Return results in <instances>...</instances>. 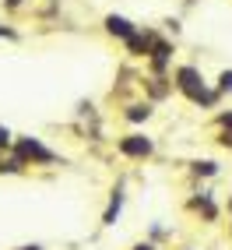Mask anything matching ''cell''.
Wrapping results in <instances>:
<instances>
[{"label": "cell", "instance_id": "1", "mask_svg": "<svg viewBox=\"0 0 232 250\" xmlns=\"http://www.w3.org/2000/svg\"><path fill=\"white\" fill-rule=\"evenodd\" d=\"M176 85H179V92H183L187 99H193V103L214 106V92H208V88H204V81L197 78V71H193V67H179V71H176Z\"/></svg>", "mask_w": 232, "mask_h": 250}, {"label": "cell", "instance_id": "2", "mask_svg": "<svg viewBox=\"0 0 232 250\" xmlns=\"http://www.w3.org/2000/svg\"><path fill=\"white\" fill-rule=\"evenodd\" d=\"M18 159H21V162H28V159H32V162H53L57 155L49 152V148H42L36 138H21V141H18Z\"/></svg>", "mask_w": 232, "mask_h": 250}, {"label": "cell", "instance_id": "6", "mask_svg": "<svg viewBox=\"0 0 232 250\" xmlns=\"http://www.w3.org/2000/svg\"><path fill=\"white\" fill-rule=\"evenodd\" d=\"M148 116H152V106H127V120L141 124V120H148Z\"/></svg>", "mask_w": 232, "mask_h": 250}, {"label": "cell", "instance_id": "10", "mask_svg": "<svg viewBox=\"0 0 232 250\" xmlns=\"http://www.w3.org/2000/svg\"><path fill=\"white\" fill-rule=\"evenodd\" d=\"M0 36H7V39H14V32H11V28H4V25H0Z\"/></svg>", "mask_w": 232, "mask_h": 250}, {"label": "cell", "instance_id": "4", "mask_svg": "<svg viewBox=\"0 0 232 250\" xmlns=\"http://www.w3.org/2000/svg\"><path fill=\"white\" fill-rule=\"evenodd\" d=\"M106 28L113 32V36H120V39H127V42H130V39L137 36V28L130 25L127 18H120V14H109V18H106Z\"/></svg>", "mask_w": 232, "mask_h": 250}, {"label": "cell", "instance_id": "12", "mask_svg": "<svg viewBox=\"0 0 232 250\" xmlns=\"http://www.w3.org/2000/svg\"><path fill=\"white\" fill-rule=\"evenodd\" d=\"M25 250H39V247H25Z\"/></svg>", "mask_w": 232, "mask_h": 250}, {"label": "cell", "instance_id": "3", "mask_svg": "<svg viewBox=\"0 0 232 250\" xmlns=\"http://www.w3.org/2000/svg\"><path fill=\"white\" fill-rule=\"evenodd\" d=\"M152 138H144V134H130V138H123L120 141V152L123 155H130V159H144V155H152Z\"/></svg>", "mask_w": 232, "mask_h": 250}, {"label": "cell", "instance_id": "7", "mask_svg": "<svg viewBox=\"0 0 232 250\" xmlns=\"http://www.w3.org/2000/svg\"><path fill=\"white\" fill-rule=\"evenodd\" d=\"M193 169H197V173H204V176H214V173H218V162H197Z\"/></svg>", "mask_w": 232, "mask_h": 250}, {"label": "cell", "instance_id": "8", "mask_svg": "<svg viewBox=\"0 0 232 250\" xmlns=\"http://www.w3.org/2000/svg\"><path fill=\"white\" fill-rule=\"evenodd\" d=\"M218 88H222V92H232V71H225V74L218 78Z\"/></svg>", "mask_w": 232, "mask_h": 250}, {"label": "cell", "instance_id": "5", "mask_svg": "<svg viewBox=\"0 0 232 250\" xmlns=\"http://www.w3.org/2000/svg\"><path fill=\"white\" fill-rule=\"evenodd\" d=\"M120 208H123V190L116 187V190H113V197H109V208H106V215H102V222H106V226H113V219L120 215Z\"/></svg>", "mask_w": 232, "mask_h": 250}, {"label": "cell", "instance_id": "11", "mask_svg": "<svg viewBox=\"0 0 232 250\" xmlns=\"http://www.w3.org/2000/svg\"><path fill=\"white\" fill-rule=\"evenodd\" d=\"M134 250H155V247H152V243H141V247H134Z\"/></svg>", "mask_w": 232, "mask_h": 250}, {"label": "cell", "instance_id": "9", "mask_svg": "<svg viewBox=\"0 0 232 250\" xmlns=\"http://www.w3.org/2000/svg\"><path fill=\"white\" fill-rule=\"evenodd\" d=\"M7 145H11V130L0 127V148H7Z\"/></svg>", "mask_w": 232, "mask_h": 250}]
</instances>
